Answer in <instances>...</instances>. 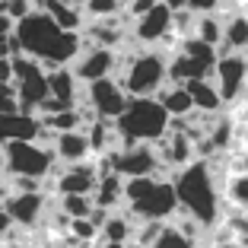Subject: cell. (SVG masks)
<instances>
[{
  "instance_id": "1",
  "label": "cell",
  "mask_w": 248,
  "mask_h": 248,
  "mask_svg": "<svg viewBox=\"0 0 248 248\" xmlns=\"http://www.w3.org/2000/svg\"><path fill=\"white\" fill-rule=\"evenodd\" d=\"M16 35L22 42V51L35 58L45 70H58V67H73V61L80 58L86 48L83 32H67L45 10L29 13L22 22H16Z\"/></svg>"
},
{
  "instance_id": "2",
  "label": "cell",
  "mask_w": 248,
  "mask_h": 248,
  "mask_svg": "<svg viewBox=\"0 0 248 248\" xmlns=\"http://www.w3.org/2000/svg\"><path fill=\"white\" fill-rule=\"evenodd\" d=\"M172 178H175V191H178L182 213L194 217L207 232L217 229L219 219H223V188H219V182H217L213 162L194 159L191 166L178 169Z\"/></svg>"
},
{
  "instance_id": "3",
  "label": "cell",
  "mask_w": 248,
  "mask_h": 248,
  "mask_svg": "<svg viewBox=\"0 0 248 248\" xmlns=\"http://www.w3.org/2000/svg\"><path fill=\"white\" fill-rule=\"evenodd\" d=\"M124 210L131 213L137 223L159 219L169 223L178 217V191L172 175H143V178H124Z\"/></svg>"
},
{
  "instance_id": "4",
  "label": "cell",
  "mask_w": 248,
  "mask_h": 248,
  "mask_svg": "<svg viewBox=\"0 0 248 248\" xmlns=\"http://www.w3.org/2000/svg\"><path fill=\"white\" fill-rule=\"evenodd\" d=\"M118 80L131 99H156L169 86V54L159 48H134L131 54H121Z\"/></svg>"
},
{
  "instance_id": "5",
  "label": "cell",
  "mask_w": 248,
  "mask_h": 248,
  "mask_svg": "<svg viewBox=\"0 0 248 248\" xmlns=\"http://www.w3.org/2000/svg\"><path fill=\"white\" fill-rule=\"evenodd\" d=\"M172 127V115L162 108L159 99H131V105L118 118V134L124 146L134 143H159Z\"/></svg>"
},
{
  "instance_id": "6",
  "label": "cell",
  "mask_w": 248,
  "mask_h": 248,
  "mask_svg": "<svg viewBox=\"0 0 248 248\" xmlns=\"http://www.w3.org/2000/svg\"><path fill=\"white\" fill-rule=\"evenodd\" d=\"M219 61V48L201 38H182L178 48L169 54V83H191L213 77Z\"/></svg>"
},
{
  "instance_id": "7",
  "label": "cell",
  "mask_w": 248,
  "mask_h": 248,
  "mask_svg": "<svg viewBox=\"0 0 248 248\" xmlns=\"http://www.w3.org/2000/svg\"><path fill=\"white\" fill-rule=\"evenodd\" d=\"M7 153V175H29L51 182L58 175V156L51 146H42L38 140H13L3 146Z\"/></svg>"
},
{
  "instance_id": "8",
  "label": "cell",
  "mask_w": 248,
  "mask_h": 248,
  "mask_svg": "<svg viewBox=\"0 0 248 248\" xmlns=\"http://www.w3.org/2000/svg\"><path fill=\"white\" fill-rule=\"evenodd\" d=\"M219 93L226 99V105H235L245 99L248 93V54L242 51H219L217 70H213Z\"/></svg>"
},
{
  "instance_id": "9",
  "label": "cell",
  "mask_w": 248,
  "mask_h": 248,
  "mask_svg": "<svg viewBox=\"0 0 248 248\" xmlns=\"http://www.w3.org/2000/svg\"><path fill=\"white\" fill-rule=\"evenodd\" d=\"M83 102L99 118L118 121V118L124 115V108L131 105V95L124 93L118 77H105V80H95V83H86V86H83Z\"/></svg>"
},
{
  "instance_id": "10",
  "label": "cell",
  "mask_w": 248,
  "mask_h": 248,
  "mask_svg": "<svg viewBox=\"0 0 248 248\" xmlns=\"http://www.w3.org/2000/svg\"><path fill=\"white\" fill-rule=\"evenodd\" d=\"M172 19H175V10L169 7L166 0H159L150 13H143L140 19L131 22V45L137 48H156L172 35Z\"/></svg>"
},
{
  "instance_id": "11",
  "label": "cell",
  "mask_w": 248,
  "mask_h": 248,
  "mask_svg": "<svg viewBox=\"0 0 248 248\" xmlns=\"http://www.w3.org/2000/svg\"><path fill=\"white\" fill-rule=\"evenodd\" d=\"M121 70V54L115 48H99V45H86L80 51V58L73 61V73L77 80L86 86V83L105 80V77H118Z\"/></svg>"
},
{
  "instance_id": "12",
  "label": "cell",
  "mask_w": 248,
  "mask_h": 248,
  "mask_svg": "<svg viewBox=\"0 0 248 248\" xmlns=\"http://www.w3.org/2000/svg\"><path fill=\"white\" fill-rule=\"evenodd\" d=\"M99 178H102V172L95 169V162H73V166H64L58 169V175L48 182V188L58 191V197L64 194H95V185H99Z\"/></svg>"
},
{
  "instance_id": "13",
  "label": "cell",
  "mask_w": 248,
  "mask_h": 248,
  "mask_svg": "<svg viewBox=\"0 0 248 248\" xmlns=\"http://www.w3.org/2000/svg\"><path fill=\"white\" fill-rule=\"evenodd\" d=\"M3 210L10 213V219H13L16 229H38L42 226V219L48 217V194L45 191H38V194H10L7 204H3Z\"/></svg>"
},
{
  "instance_id": "14",
  "label": "cell",
  "mask_w": 248,
  "mask_h": 248,
  "mask_svg": "<svg viewBox=\"0 0 248 248\" xmlns=\"http://www.w3.org/2000/svg\"><path fill=\"white\" fill-rule=\"evenodd\" d=\"M83 42L99 45V48H115L121 51L124 45H131V26L124 16H108V19H86L83 26Z\"/></svg>"
},
{
  "instance_id": "15",
  "label": "cell",
  "mask_w": 248,
  "mask_h": 248,
  "mask_svg": "<svg viewBox=\"0 0 248 248\" xmlns=\"http://www.w3.org/2000/svg\"><path fill=\"white\" fill-rule=\"evenodd\" d=\"M16 89H19V111H22V115H38V108L51 99L48 70H45V67H38L35 73L22 77V80L16 83Z\"/></svg>"
},
{
  "instance_id": "16",
  "label": "cell",
  "mask_w": 248,
  "mask_h": 248,
  "mask_svg": "<svg viewBox=\"0 0 248 248\" xmlns=\"http://www.w3.org/2000/svg\"><path fill=\"white\" fill-rule=\"evenodd\" d=\"M48 86H51V99L61 108H77L83 102V83L77 80L73 67H58V70H48Z\"/></svg>"
},
{
  "instance_id": "17",
  "label": "cell",
  "mask_w": 248,
  "mask_h": 248,
  "mask_svg": "<svg viewBox=\"0 0 248 248\" xmlns=\"http://www.w3.org/2000/svg\"><path fill=\"white\" fill-rule=\"evenodd\" d=\"M54 156H58V162H64V166H73V162H89L93 159V143H89L86 131H64L58 134V140H54Z\"/></svg>"
},
{
  "instance_id": "18",
  "label": "cell",
  "mask_w": 248,
  "mask_h": 248,
  "mask_svg": "<svg viewBox=\"0 0 248 248\" xmlns=\"http://www.w3.org/2000/svg\"><path fill=\"white\" fill-rule=\"evenodd\" d=\"M38 131H42L38 115H22V111L0 115V146L13 143V140H38Z\"/></svg>"
},
{
  "instance_id": "19",
  "label": "cell",
  "mask_w": 248,
  "mask_h": 248,
  "mask_svg": "<svg viewBox=\"0 0 248 248\" xmlns=\"http://www.w3.org/2000/svg\"><path fill=\"white\" fill-rule=\"evenodd\" d=\"M191 93V99H194V108L197 111H204V115H219V111L226 108V99H223V93H219L217 80H191L185 83Z\"/></svg>"
},
{
  "instance_id": "20",
  "label": "cell",
  "mask_w": 248,
  "mask_h": 248,
  "mask_svg": "<svg viewBox=\"0 0 248 248\" xmlns=\"http://www.w3.org/2000/svg\"><path fill=\"white\" fill-rule=\"evenodd\" d=\"M38 10H45V13L51 16L61 29H67V32H83V26H86V13H83V7H73V3H64V0H42Z\"/></svg>"
},
{
  "instance_id": "21",
  "label": "cell",
  "mask_w": 248,
  "mask_h": 248,
  "mask_svg": "<svg viewBox=\"0 0 248 248\" xmlns=\"http://www.w3.org/2000/svg\"><path fill=\"white\" fill-rule=\"evenodd\" d=\"M95 207H102V210H124V178L115 175V172H108V175L99 178V185H95V194H93Z\"/></svg>"
},
{
  "instance_id": "22",
  "label": "cell",
  "mask_w": 248,
  "mask_h": 248,
  "mask_svg": "<svg viewBox=\"0 0 248 248\" xmlns=\"http://www.w3.org/2000/svg\"><path fill=\"white\" fill-rule=\"evenodd\" d=\"M219 51H242L248 54V13L235 10L226 16V29H223V45Z\"/></svg>"
},
{
  "instance_id": "23",
  "label": "cell",
  "mask_w": 248,
  "mask_h": 248,
  "mask_svg": "<svg viewBox=\"0 0 248 248\" xmlns=\"http://www.w3.org/2000/svg\"><path fill=\"white\" fill-rule=\"evenodd\" d=\"M156 99L162 102V108H166L172 118H188L191 111H197L194 108V99H191V93H188L185 83H169Z\"/></svg>"
},
{
  "instance_id": "24",
  "label": "cell",
  "mask_w": 248,
  "mask_h": 248,
  "mask_svg": "<svg viewBox=\"0 0 248 248\" xmlns=\"http://www.w3.org/2000/svg\"><path fill=\"white\" fill-rule=\"evenodd\" d=\"M134 235H137V219L131 217L127 210H115L108 217V223L102 226V239L105 242H134Z\"/></svg>"
},
{
  "instance_id": "25",
  "label": "cell",
  "mask_w": 248,
  "mask_h": 248,
  "mask_svg": "<svg viewBox=\"0 0 248 248\" xmlns=\"http://www.w3.org/2000/svg\"><path fill=\"white\" fill-rule=\"evenodd\" d=\"M223 29H226V16H219V13L197 16V32H194V38H201V42L219 48V45H223Z\"/></svg>"
},
{
  "instance_id": "26",
  "label": "cell",
  "mask_w": 248,
  "mask_h": 248,
  "mask_svg": "<svg viewBox=\"0 0 248 248\" xmlns=\"http://www.w3.org/2000/svg\"><path fill=\"white\" fill-rule=\"evenodd\" d=\"M58 210H64L70 219H89L95 213V201L89 194H64L58 197Z\"/></svg>"
},
{
  "instance_id": "27",
  "label": "cell",
  "mask_w": 248,
  "mask_h": 248,
  "mask_svg": "<svg viewBox=\"0 0 248 248\" xmlns=\"http://www.w3.org/2000/svg\"><path fill=\"white\" fill-rule=\"evenodd\" d=\"M223 194H226V201L235 207V210L248 213V175H226Z\"/></svg>"
},
{
  "instance_id": "28",
  "label": "cell",
  "mask_w": 248,
  "mask_h": 248,
  "mask_svg": "<svg viewBox=\"0 0 248 248\" xmlns=\"http://www.w3.org/2000/svg\"><path fill=\"white\" fill-rule=\"evenodd\" d=\"M127 10V0H86L83 13L86 19H108V16H121Z\"/></svg>"
},
{
  "instance_id": "29",
  "label": "cell",
  "mask_w": 248,
  "mask_h": 248,
  "mask_svg": "<svg viewBox=\"0 0 248 248\" xmlns=\"http://www.w3.org/2000/svg\"><path fill=\"white\" fill-rule=\"evenodd\" d=\"M67 235H70L77 245L86 248V245H93V242L102 239V229L95 226L93 219H70V232H67Z\"/></svg>"
},
{
  "instance_id": "30",
  "label": "cell",
  "mask_w": 248,
  "mask_h": 248,
  "mask_svg": "<svg viewBox=\"0 0 248 248\" xmlns=\"http://www.w3.org/2000/svg\"><path fill=\"white\" fill-rule=\"evenodd\" d=\"M153 248H201V242L188 239V235L178 232L172 223H166V229H162V235L153 242Z\"/></svg>"
},
{
  "instance_id": "31",
  "label": "cell",
  "mask_w": 248,
  "mask_h": 248,
  "mask_svg": "<svg viewBox=\"0 0 248 248\" xmlns=\"http://www.w3.org/2000/svg\"><path fill=\"white\" fill-rule=\"evenodd\" d=\"M0 10H3L10 19L22 22L29 13H35V10H38V3H35V0H3V3H0Z\"/></svg>"
},
{
  "instance_id": "32",
  "label": "cell",
  "mask_w": 248,
  "mask_h": 248,
  "mask_svg": "<svg viewBox=\"0 0 248 248\" xmlns=\"http://www.w3.org/2000/svg\"><path fill=\"white\" fill-rule=\"evenodd\" d=\"M223 3H226V0H191L188 10H194L197 16H207V13H219Z\"/></svg>"
},
{
  "instance_id": "33",
  "label": "cell",
  "mask_w": 248,
  "mask_h": 248,
  "mask_svg": "<svg viewBox=\"0 0 248 248\" xmlns=\"http://www.w3.org/2000/svg\"><path fill=\"white\" fill-rule=\"evenodd\" d=\"M16 83V70H13V58H0V86Z\"/></svg>"
},
{
  "instance_id": "34",
  "label": "cell",
  "mask_w": 248,
  "mask_h": 248,
  "mask_svg": "<svg viewBox=\"0 0 248 248\" xmlns=\"http://www.w3.org/2000/svg\"><path fill=\"white\" fill-rule=\"evenodd\" d=\"M13 32H16V19H10V16L0 10V38H3V35H13Z\"/></svg>"
},
{
  "instance_id": "35",
  "label": "cell",
  "mask_w": 248,
  "mask_h": 248,
  "mask_svg": "<svg viewBox=\"0 0 248 248\" xmlns=\"http://www.w3.org/2000/svg\"><path fill=\"white\" fill-rule=\"evenodd\" d=\"M10 194H13V188H10V175H0V207L7 204Z\"/></svg>"
},
{
  "instance_id": "36",
  "label": "cell",
  "mask_w": 248,
  "mask_h": 248,
  "mask_svg": "<svg viewBox=\"0 0 248 248\" xmlns=\"http://www.w3.org/2000/svg\"><path fill=\"white\" fill-rule=\"evenodd\" d=\"M166 3H169L172 10H188V3H191V0H166Z\"/></svg>"
},
{
  "instance_id": "37",
  "label": "cell",
  "mask_w": 248,
  "mask_h": 248,
  "mask_svg": "<svg viewBox=\"0 0 248 248\" xmlns=\"http://www.w3.org/2000/svg\"><path fill=\"white\" fill-rule=\"evenodd\" d=\"M7 172V153H3V146H0V175Z\"/></svg>"
},
{
  "instance_id": "38",
  "label": "cell",
  "mask_w": 248,
  "mask_h": 248,
  "mask_svg": "<svg viewBox=\"0 0 248 248\" xmlns=\"http://www.w3.org/2000/svg\"><path fill=\"white\" fill-rule=\"evenodd\" d=\"M213 248H242L239 242H223V245H213Z\"/></svg>"
},
{
  "instance_id": "39",
  "label": "cell",
  "mask_w": 248,
  "mask_h": 248,
  "mask_svg": "<svg viewBox=\"0 0 248 248\" xmlns=\"http://www.w3.org/2000/svg\"><path fill=\"white\" fill-rule=\"evenodd\" d=\"M64 3H73V7H83V3H86V0H64Z\"/></svg>"
},
{
  "instance_id": "40",
  "label": "cell",
  "mask_w": 248,
  "mask_h": 248,
  "mask_svg": "<svg viewBox=\"0 0 248 248\" xmlns=\"http://www.w3.org/2000/svg\"><path fill=\"white\" fill-rule=\"evenodd\" d=\"M127 248H143V245H140V242H131V245H127Z\"/></svg>"
},
{
  "instance_id": "41",
  "label": "cell",
  "mask_w": 248,
  "mask_h": 248,
  "mask_svg": "<svg viewBox=\"0 0 248 248\" xmlns=\"http://www.w3.org/2000/svg\"><path fill=\"white\" fill-rule=\"evenodd\" d=\"M35 3H42V0H35Z\"/></svg>"
},
{
  "instance_id": "42",
  "label": "cell",
  "mask_w": 248,
  "mask_h": 248,
  "mask_svg": "<svg viewBox=\"0 0 248 248\" xmlns=\"http://www.w3.org/2000/svg\"><path fill=\"white\" fill-rule=\"evenodd\" d=\"M0 3H3V0H0Z\"/></svg>"
},
{
  "instance_id": "43",
  "label": "cell",
  "mask_w": 248,
  "mask_h": 248,
  "mask_svg": "<svg viewBox=\"0 0 248 248\" xmlns=\"http://www.w3.org/2000/svg\"><path fill=\"white\" fill-rule=\"evenodd\" d=\"M210 248H213V245H210Z\"/></svg>"
}]
</instances>
